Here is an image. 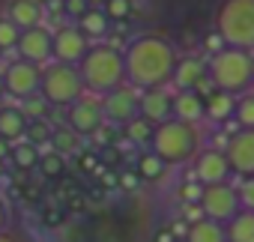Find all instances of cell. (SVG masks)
<instances>
[{
	"mask_svg": "<svg viewBox=\"0 0 254 242\" xmlns=\"http://www.w3.org/2000/svg\"><path fill=\"white\" fill-rule=\"evenodd\" d=\"M123 63H126V81L135 90H156L174 78L180 54L165 36L144 33L126 45Z\"/></svg>",
	"mask_w": 254,
	"mask_h": 242,
	"instance_id": "obj_1",
	"label": "cell"
},
{
	"mask_svg": "<svg viewBox=\"0 0 254 242\" xmlns=\"http://www.w3.org/2000/svg\"><path fill=\"white\" fill-rule=\"evenodd\" d=\"M78 75H81L87 93L108 96L111 90L123 87V81H126L123 51H117L114 45H90V51L78 63Z\"/></svg>",
	"mask_w": 254,
	"mask_h": 242,
	"instance_id": "obj_2",
	"label": "cell"
},
{
	"mask_svg": "<svg viewBox=\"0 0 254 242\" xmlns=\"http://www.w3.org/2000/svg\"><path fill=\"white\" fill-rule=\"evenodd\" d=\"M206 75L212 78L215 90L227 96H245L254 87V54L239 51V48H224L215 57H209Z\"/></svg>",
	"mask_w": 254,
	"mask_h": 242,
	"instance_id": "obj_3",
	"label": "cell"
},
{
	"mask_svg": "<svg viewBox=\"0 0 254 242\" xmlns=\"http://www.w3.org/2000/svg\"><path fill=\"white\" fill-rule=\"evenodd\" d=\"M150 150L171 168V165H186L200 153V132L191 123H180V120H168V123L156 126Z\"/></svg>",
	"mask_w": 254,
	"mask_h": 242,
	"instance_id": "obj_4",
	"label": "cell"
},
{
	"mask_svg": "<svg viewBox=\"0 0 254 242\" xmlns=\"http://www.w3.org/2000/svg\"><path fill=\"white\" fill-rule=\"evenodd\" d=\"M215 33L227 48L254 51V0H221L215 12Z\"/></svg>",
	"mask_w": 254,
	"mask_h": 242,
	"instance_id": "obj_5",
	"label": "cell"
},
{
	"mask_svg": "<svg viewBox=\"0 0 254 242\" xmlns=\"http://www.w3.org/2000/svg\"><path fill=\"white\" fill-rule=\"evenodd\" d=\"M39 93L48 105L54 108H72L75 102L84 99V81L78 75V66H63V63H48L42 69V84Z\"/></svg>",
	"mask_w": 254,
	"mask_h": 242,
	"instance_id": "obj_6",
	"label": "cell"
},
{
	"mask_svg": "<svg viewBox=\"0 0 254 242\" xmlns=\"http://www.w3.org/2000/svg\"><path fill=\"white\" fill-rule=\"evenodd\" d=\"M197 206H200L203 218L218 221V224H227V221L242 209L236 188L227 185V182H221V185H203V194H200Z\"/></svg>",
	"mask_w": 254,
	"mask_h": 242,
	"instance_id": "obj_7",
	"label": "cell"
},
{
	"mask_svg": "<svg viewBox=\"0 0 254 242\" xmlns=\"http://www.w3.org/2000/svg\"><path fill=\"white\" fill-rule=\"evenodd\" d=\"M39 84H42V69L27 60H12L3 69V87L15 99H24V102L33 99L39 93Z\"/></svg>",
	"mask_w": 254,
	"mask_h": 242,
	"instance_id": "obj_8",
	"label": "cell"
},
{
	"mask_svg": "<svg viewBox=\"0 0 254 242\" xmlns=\"http://www.w3.org/2000/svg\"><path fill=\"white\" fill-rule=\"evenodd\" d=\"M99 108H102V117L108 120V123L129 126L138 117V90L135 87H117L108 96H102Z\"/></svg>",
	"mask_w": 254,
	"mask_h": 242,
	"instance_id": "obj_9",
	"label": "cell"
},
{
	"mask_svg": "<svg viewBox=\"0 0 254 242\" xmlns=\"http://www.w3.org/2000/svg\"><path fill=\"white\" fill-rule=\"evenodd\" d=\"M87 51H90V39H87L78 27H60V30L54 33V45H51V60H54V63L78 66Z\"/></svg>",
	"mask_w": 254,
	"mask_h": 242,
	"instance_id": "obj_10",
	"label": "cell"
},
{
	"mask_svg": "<svg viewBox=\"0 0 254 242\" xmlns=\"http://www.w3.org/2000/svg\"><path fill=\"white\" fill-rule=\"evenodd\" d=\"M230 171L242 174L245 180L254 177V129H236L224 147Z\"/></svg>",
	"mask_w": 254,
	"mask_h": 242,
	"instance_id": "obj_11",
	"label": "cell"
},
{
	"mask_svg": "<svg viewBox=\"0 0 254 242\" xmlns=\"http://www.w3.org/2000/svg\"><path fill=\"white\" fill-rule=\"evenodd\" d=\"M66 126L78 135V138H93L102 132L105 126V117H102V108L99 102H90V99H81L69 108V117H66Z\"/></svg>",
	"mask_w": 254,
	"mask_h": 242,
	"instance_id": "obj_12",
	"label": "cell"
},
{
	"mask_svg": "<svg viewBox=\"0 0 254 242\" xmlns=\"http://www.w3.org/2000/svg\"><path fill=\"white\" fill-rule=\"evenodd\" d=\"M51 45H54V33L45 30V27H33V30H24L15 51H18V60H27L33 66H45L51 60Z\"/></svg>",
	"mask_w": 254,
	"mask_h": 242,
	"instance_id": "obj_13",
	"label": "cell"
},
{
	"mask_svg": "<svg viewBox=\"0 0 254 242\" xmlns=\"http://www.w3.org/2000/svg\"><path fill=\"white\" fill-rule=\"evenodd\" d=\"M230 174L233 171L227 165L224 150H200L194 156V180L200 185H221V182H227Z\"/></svg>",
	"mask_w": 254,
	"mask_h": 242,
	"instance_id": "obj_14",
	"label": "cell"
},
{
	"mask_svg": "<svg viewBox=\"0 0 254 242\" xmlns=\"http://www.w3.org/2000/svg\"><path fill=\"white\" fill-rule=\"evenodd\" d=\"M171 108H174V96L165 87L156 90H141L138 93V117H144L147 123L162 126L171 120Z\"/></svg>",
	"mask_w": 254,
	"mask_h": 242,
	"instance_id": "obj_15",
	"label": "cell"
},
{
	"mask_svg": "<svg viewBox=\"0 0 254 242\" xmlns=\"http://www.w3.org/2000/svg\"><path fill=\"white\" fill-rule=\"evenodd\" d=\"M174 120H180V123H200V120L206 117V102L194 93V90H180L174 96V108H171Z\"/></svg>",
	"mask_w": 254,
	"mask_h": 242,
	"instance_id": "obj_16",
	"label": "cell"
},
{
	"mask_svg": "<svg viewBox=\"0 0 254 242\" xmlns=\"http://www.w3.org/2000/svg\"><path fill=\"white\" fill-rule=\"evenodd\" d=\"M27 123H30V120L24 117L21 108H12V105L9 108H0V138H3L9 147L18 144V141H24Z\"/></svg>",
	"mask_w": 254,
	"mask_h": 242,
	"instance_id": "obj_17",
	"label": "cell"
},
{
	"mask_svg": "<svg viewBox=\"0 0 254 242\" xmlns=\"http://www.w3.org/2000/svg\"><path fill=\"white\" fill-rule=\"evenodd\" d=\"M6 18L24 33V30H33V27H42V6H36L33 0H12L9 3V12Z\"/></svg>",
	"mask_w": 254,
	"mask_h": 242,
	"instance_id": "obj_18",
	"label": "cell"
},
{
	"mask_svg": "<svg viewBox=\"0 0 254 242\" xmlns=\"http://www.w3.org/2000/svg\"><path fill=\"white\" fill-rule=\"evenodd\" d=\"M206 78V66L197 60V57H186V60H180L177 63V69H174V84L180 87V90H194L200 81Z\"/></svg>",
	"mask_w": 254,
	"mask_h": 242,
	"instance_id": "obj_19",
	"label": "cell"
},
{
	"mask_svg": "<svg viewBox=\"0 0 254 242\" xmlns=\"http://www.w3.org/2000/svg\"><path fill=\"white\" fill-rule=\"evenodd\" d=\"M203 102H206V120L209 123H227L236 111V96H227L221 90H212L209 99H203Z\"/></svg>",
	"mask_w": 254,
	"mask_h": 242,
	"instance_id": "obj_20",
	"label": "cell"
},
{
	"mask_svg": "<svg viewBox=\"0 0 254 242\" xmlns=\"http://www.w3.org/2000/svg\"><path fill=\"white\" fill-rule=\"evenodd\" d=\"M224 236H227V242H254V212L239 209L224 224Z\"/></svg>",
	"mask_w": 254,
	"mask_h": 242,
	"instance_id": "obj_21",
	"label": "cell"
},
{
	"mask_svg": "<svg viewBox=\"0 0 254 242\" xmlns=\"http://www.w3.org/2000/svg\"><path fill=\"white\" fill-rule=\"evenodd\" d=\"M186 242H227V236H224V224L209 221V218L194 221V224H189V236H186Z\"/></svg>",
	"mask_w": 254,
	"mask_h": 242,
	"instance_id": "obj_22",
	"label": "cell"
},
{
	"mask_svg": "<svg viewBox=\"0 0 254 242\" xmlns=\"http://www.w3.org/2000/svg\"><path fill=\"white\" fill-rule=\"evenodd\" d=\"M87 39H102L105 33H108V15L102 12V9H87L81 18H78V24H75Z\"/></svg>",
	"mask_w": 254,
	"mask_h": 242,
	"instance_id": "obj_23",
	"label": "cell"
},
{
	"mask_svg": "<svg viewBox=\"0 0 254 242\" xmlns=\"http://www.w3.org/2000/svg\"><path fill=\"white\" fill-rule=\"evenodd\" d=\"M135 174H138L141 180H147V182H156V180H162V177L168 174V165H165L153 150H144V153L138 156V168H135Z\"/></svg>",
	"mask_w": 254,
	"mask_h": 242,
	"instance_id": "obj_24",
	"label": "cell"
},
{
	"mask_svg": "<svg viewBox=\"0 0 254 242\" xmlns=\"http://www.w3.org/2000/svg\"><path fill=\"white\" fill-rule=\"evenodd\" d=\"M84 138H78L69 126H57L54 129V135H51V150L54 153H60V156H69V153H81L84 147Z\"/></svg>",
	"mask_w": 254,
	"mask_h": 242,
	"instance_id": "obj_25",
	"label": "cell"
},
{
	"mask_svg": "<svg viewBox=\"0 0 254 242\" xmlns=\"http://www.w3.org/2000/svg\"><path fill=\"white\" fill-rule=\"evenodd\" d=\"M39 156H42V150H36V147L27 144V141H18V144H12V150H9V159H12V165H15L18 171L39 168Z\"/></svg>",
	"mask_w": 254,
	"mask_h": 242,
	"instance_id": "obj_26",
	"label": "cell"
},
{
	"mask_svg": "<svg viewBox=\"0 0 254 242\" xmlns=\"http://www.w3.org/2000/svg\"><path fill=\"white\" fill-rule=\"evenodd\" d=\"M51 135H54V126L48 123V120H30L27 132H24V141L33 144L36 150H42L45 144H51Z\"/></svg>",
	"mask_w": 254,
	"mask_h": 242,
	"instance_id": "obj_27",
	"label": "cell"
},
{
	"mask_svg": "<svg viewBox=\"0 0 254 242\" xmlns=\"http://www.w3.org/2000/svg\"><path fill=\"white\" fill-rule=\"evenodd\" d=\"M123 129H126V135H129V141L138 144V147H141V144H150V141H153V132H156V126L147 123L144 117H135L132 123H129V126H123Z\"/></svg>",
	"mask_w": 254,
	"mask_h": 242,
	"instance_id": "obj_28",
	"label": "cell"
},
{
	"mask_svg": "<svg viewBox=\"0 0 254 242\" xmlns=\"http://www.w3.org/2000/svg\"><path fill=\"white\" fill-rule=\"evenodd\" d=\"M39 171H42L45 177H51V180L63 177V174H66V156H60V153H54V150H45V153L39 156Z\"/></svg>",
	"mask_w": 254,
	"mask_h": 242,
	"instance_id": "obj_29",
	"label": "cell"
},
{
	"mask_svg": "<svg viewBox=\"0 0 254 242\" xmlns=\"http://www.w3.org/2000/svg\"><path fill=\"white\" fill-rule=\"evenodd\" d=\"M233 117H236L239 129H254V93H245V96L236 99V111H233Z\"/></svg>",
	"mask_w": 254,
	"mask_h": 242,
	"instance_id": "obj_30",
	"label": "cell"
},
{
	"mask_svg": "<svg viewBox=\"0 0 254 242\" xmlns=\"http://www.w3.org/2000/svg\"><path fill=\"white\" fill-rule=\"evenodd\" d=\"M18 39H21V30L9 18H0V51H12Z\"/></svg>",
	"mask_w": 254,
	"mask_h": 242,
	"instance_id": "obj_31",
	"label": "cell"
},
{
	"mask_svg": "<svg viewBox=\"0 0 254 242\" xmlns=\"http://www.w3.org/2000/svg\"><path fill=\"white\" fill-rule=\"evenodd\" d=\"M102 12L108 15V21H123L132 15V0H105Z\"/></svg>",
	"mask_w": 254,
	"mask_h": 242,
	"instance_id": "obj_32",
	"label": "cell"
},
{
	"mask_svg": "<svg viewBox=\"0 0 254 242\" xmlns=\"http://www.w3.org/2000/svg\"><path fill=\"white\" fill-rule=\"evenodd\" d=\"M45 108H48V102L39 99V96H33V99H27V105L21 111H24L27 120H45Z\"/></svg>",
	"mask_w": 254,
	"mask_h": 242,
	"instance_id": "obj_33",
	"label": "cell"
},
{
	"mask_svg": "<svg viewBox=\"0 0 254 242\" xmlns=\"http://www.w3.org/2000/svg\"><path fill=\"white\" fill-rule=\"evenodd\" d=\"M200 194H203V185L194 180V182H183L180 185V197H183V203H197L200 200Z\"/></svg>",
	"mask_w": 254,
	"mask_h": 242,
	"instance_id": "obj_34",
	"label": "cell"
},
{
	"mask_svg": "<svg viewBox=\"0 0 254 242\" xmlns=\"http://www.w3.org/2000/svg\"><path fill=\"white\" fill-rule=\"evenodd\" d=\"M236 194H239V206H242V209H251V212H254V177H248V180L242 182V188H239Z\"/></svg>",
	"mask_w": 254,
	"mask_h": 242,
	"instance_id": "obj_35",
	"label": "cell"
},
{
	"mask_svg": "<svg viewBox=\"0 0 254 242\" xmlns=\"http://www.w3.org/2000/svg\"><path fill=\"white\" fill-rule=\"evenodd\" d=\"M203 48H206V54L209 57H215L218 51H224L227 45H224V39L218 36V33H206V39H203Z\"/></svg>",
	"mask_w": 254,
	"mask_h": 242,
	"instance_id": "obj_36",
	"label": "cell"
},
{
	"mask_svg": "<svg viewBox=\"0 0 254 242\" xmlns=\"http://www.w3.org/2000/svg\"><path fill=\"white\" fill-rule=\"evenodd\" d=\"M63 3H66V6H63V9H66V15H72L75 21L90 9V6H87V0H63Z\"/></svg>",
	"mask_w": 254,
	"mask_h": 242,
	"instance_id": "obj_37",
	"label": "cell"
},
{
	"mask_svg": "<svg viewBox=\"0 0 254 242\" xmlns=\"http://www.w3.org/2000/svg\"><path fill=\"white\" fill-rule=\"evenodd\" d=\"M183 215H186V218H191V224H194V221H203L200 206H191V203H186V206H183Z\"/></svg>",
	"mask_w": 254,
	"mask_h": 242,
	"instance_id": "obj_38",
	"label": "cell"
},
{
	"mask_svg": "<svg viewBox=\"0 0 254 242\" xmlns=\"http://www.w3.org/2000/svg\"><path fill=\"white\" fill-rule=\"evenodd\" d=\"M153 242H177V236H174L171 227H162V230H156V239Z\"/></svg>",
	"mask_w": 254,
	"mask_h": 242,
	"instance_id": "obj_39",
	"label": "cell"
},
{
	"mask_svg": "<svg viewBox=\"0 0 254 242\" xmlns=\"http://www.w3.org/2000/svg\"><path fill=\"white\" fill-rule=\"evenodd\" d=\"M9 227V209H6V203H3V197H0V233H3Z\"/></svg>",
	"mask_w": 254,
	"mask_h": 242,
	"instance_id": "obj_40",
	"label": "cell"
},
{
	"mask_svg": "<svg viewBox=\"0 0 254 242\" xmlns=\"http://www.w3.org/2000/svg\"><path fill=\"white\" fill-rule=\"evenodd\" d=\"M120 182H123L126 188H135V185L141 182V177H138V174H123V180H120Z\"/></svg>",
	"mask_w": 254,
	"mask_h": 242,
	"instance_id": "obj_41",
	"label": "cell"
},
{
	"mask_svg": "<svg viewBox=\"0 0 254 242\" xmlns=\"http://www.w3.org/2000/svg\"><path fill=\"white\" fill-rule=\"evenodd\" d=\"M9 150H12V147H9L3 138H0V159H9Z\"/></svg>",
	"mask_w": 254,
	"mask_h": 242,
	"instance_id": "obj_42",
	"label": "cell"
},
{
	"mask_svg": "<svg viewBox=\"0 0 254 242\" xmlns=\"http://www.w3.org/2000/svg\"><path fill=\"white\" fill-rule=\"evenodd\" d=\"M0 242H18V236L9 233V230H3V233H0Z\"/></svg>",
	"mask_w": 254,
	"mask_h": 242,
	"instance_id": "obj_43",
	"label": "cell"
},
{
	"mask_svg": "<svg viewBox=\"0 0 254 242\" xmlns=\"http://www.w3.org/2000/svg\"><path fill=\"white\" fill-rule=\"evenodd\" d=\"M87 6H90V9H102V6H105V0H87Z\"/></svg>",
	"mask_w": 254,
	"mask_h": 242,
	"instance_id": "obj_44",
	"label": "cell"
},
{
	"mask_svg": "<svg viewBox=\"0 0 254 242\" xmlns=\"http://www.w3.org/2000/svg\"><path fill=\"white\" fill-rule=\"evenodd\" d=\"M6 93V87H3V72H0V96H3Z\"/></svg>",
	"mask_w": 254,
	"mask_h": 242,
	"instance_id": "obj_45",
	"label": "cell"
},
{
	"mask_svg": "<svg viewBox=\"0 0 254 242\" xmlns=\"http://www.w3.org/2000/svg\"><path fill=\"white\" fill-rule=\"evenodd\" d=\"M33 3H36V6H42V3H48V0H33Z\"/></svg>",
	"mask_w": 254,
	"mask_h": 242,
	"instance_id": "obj_46",
	"label": "cell"
}]
</instances>
